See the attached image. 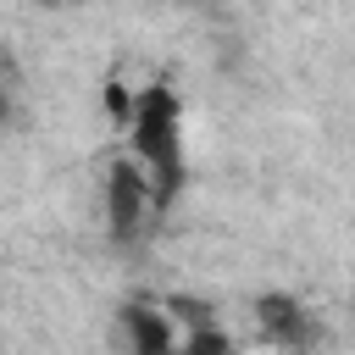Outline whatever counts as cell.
Instances as JSON below:
<instances>
[{
  "label": "cell",
  "mask_w": 355,
  "mask_h": 355,
  "mask_svg": "<svg viewBox=\"0 0 355 355\" xmlns=\"http://www.w3.org/2000/svg\"><path fill=\"white\" fill-rule=\"evenodd\" d=\"M133 161L144 166V178L155 183V200L166 205L183 183V116H178V94L172 89H144L133 100Z\"/></svg>",
  "instance_id": "cell-1"
},
{
  "label": "cell",
  "mask_w": 355,
  "mask_h": 355,
  "mask_svg": "<svg viewBox=\"0 0 355 355\" xmlns=\"http://www.w3.org/2000/svg\"><path fill=\"white\" fill-rule=\"evenodd\" d=\"M144 205H150V178L133 155H122L105 178V222H111V239L116 244H133L139 227H144Z\"/></svg>",
  "instance_id": "cell-2"
},
{
  "label": "cell",
  "mask_w": 355,
  "mask_h": 355,
  "mask_svg": "<svg viewBox=\"0 0 355 355\" xmlns=\"http://www.w3.org/2000/svg\"><path fill=\"white\" fill-rule=\"evenodd\" d=\"M255 322H261V338L277 344V349H305L316 338V322L294 294H261L255 300Z\"/></svg>",
  "instance_id": "cell-3"
},
{
  "label": "cell",
  "mask_w": 355,
  "mask_h": 355,
  "mask_svg": "<svg viewBox=\"0 0 355 355\" xmlns=\"http://www.w3.org/2000/svg\"><path fill=\"white\" fill-rule=\"evenodd\" d=\"M122 338H128L133 355H172V349H178L172 316L155 311V305H144V300H128V305H122Z\"/></svg>",
  "instance_id": "cell-4"
},
{
  "label": "cell",
  "mask_w": 355,
  "mask_h": 355,
  "mask_svg": "<svg viewBox=\"0 0 355 355\" xmlns=\"http://www.w3.org/2000/svg\"><path fill=\"white\" fill-rule=\"evenodd\" d=\"M172 355H233V344H227L222 327H200V333H178Z\"/></svg>",
  "instance_id": "cell-5"
},
{
  "label": "cell",
  "mask_w": 355,
  "mask_h": 355,
  "mask_svg": "<svg viewBox=\"0 0 355 355\" xmlns=\"http://www.w3.org/2000/svg\"><path fill=\"white\" fill-rule=\"evenodd\" d=\"M105 105H111V116H116V122H128V116H133V100H128V89H122V83H105Z\"/></svg>",
  "instance_id": "cell-6"
},
{
  "label": "cell",
  "mask_w": 355,
  "mask_h": 355,
  "mask_svg": "<svg viewBox=\"0 0 355 355\" xmlns=\"http://www.w3.org/2000/svg\"><path fill=\"white\" fill-rule=\"evenodd\" d=\"M0 111H6V100H0Z\"/></svg>",
  "instance_id": "cell-7"
}]
</instances>
